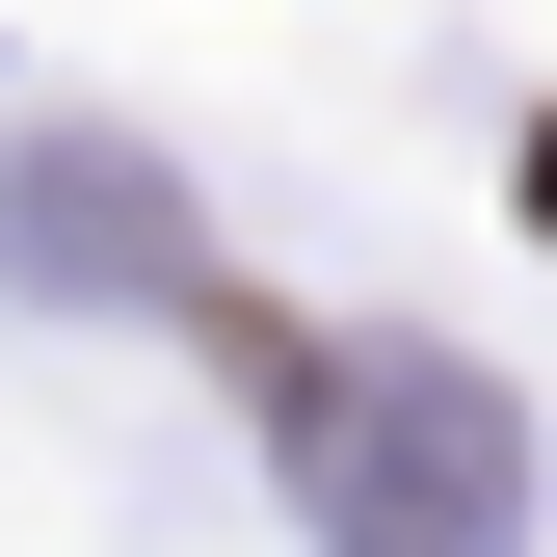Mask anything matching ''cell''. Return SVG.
Wrapping results in <instances>:
<instances>
[{
	"label": "cell",
	"mask_w": 557,
	"mask_h": 557,
	"mask_svg": "<svg viewBox=\"0 0 557 557\" xmlns=\"http://www.w3.org/2000/svg\"><path fill=\"white\" fill-rule=\"evenodd\" d=\"M293 478L345 557H505L531 531V425L505 372H451V345H319L293 372Z\"/></svg>",
	"instance_id": "6da1fadb"
}]
</instances>
